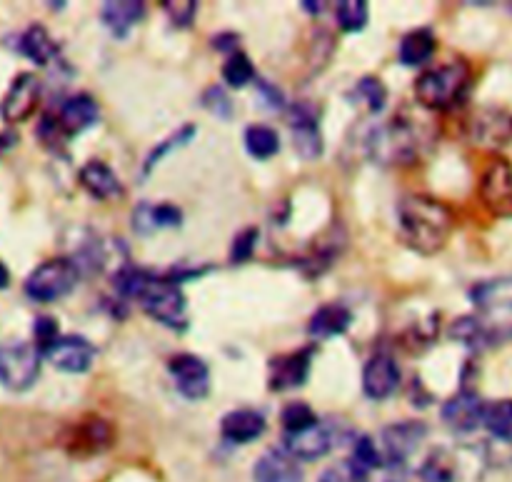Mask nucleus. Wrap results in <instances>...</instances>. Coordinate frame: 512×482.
<instances>
[{"mask_svg": "<svg viewBox=\"0 0 512 482\" xmlns=\"http://www.w3.org/2000/svg\"><path fill=\"white\" fill-rule=\"evenodd\" d=\"M395 215H398V233L403 243L420 255L440 253L455 228L453 213L430 195H403Z\"/></svg>", "mask_w": 512, "mask_h": 482, "instance_id": "f257e3e1", "label": "nucleus"}, {"mask_svg": "<svg viewBox=\"0 0 512 482\" xmlns=\"http://www.w3.org/2000/svg\"><path fill=\"white\" fill-rule=\"evenodd\" d=\"M430 138L420 120L410 115H395L388 123L378 125L368 138V153L373 163L383 168H395V165H410L420 158Z\"/></svg>", "mask_w": 512, "mask_h": 482, "instance_id": "f03ea898", "label": "nucleus"}, {"mask_svg": "<svg viewBox=\"0 0 512 482\" xmlns=\"http://www.w3.org/2000/svg\"><path fill=\"white\" fill-rule=\"evenodd\" d=\"M473 75L465 63H445L430 68L415 80V100L425 110H450L463 103L470 93Z\"/></svg>", "mask_w": 512, "mask_h": 482, "instance_id": "7ed1b4c3", "label": "nucleus"}, {"mask_svg": "<svg viewBox=\"0 0 512 482\" xmlns=\"http://www.w3.org/2000/svg\"><path fill=\"white\" fill-rule=\"evenodd\" d=\"M135 300L145 310V315H150L155 323L165 325L170 330L188 328V298L183 293V285L170 280L165 273H153L150 270L148 280L143 283Z\"/></svg>", "mask_w": 512, "mask_h": 482, "instance_id": "20e7f679", "label": "nucleus"}, {"mask_svg": "<svg viewBox=\"0 0 512 482\" xmlns=\"http://www.w3.org/2000/svg\"><path fill=\"white\" fill-rule=\"evenodd\" d=\"M80 265L73 258H50L40 263L25 280V295L33 303H55L75 290Z\"/></svg>", "mask_w": 512, "mask_h": 482, "instance_id": "39448f33", "label": "nucleus"}, {"mask_svg": "<svg viewBox=\"0 0 512 482\" xmlns=\"http://www.w3.org/2000/svg\"><path fill=\"white\" fill-rule=\"evenodd\" d=\"M40 350L28 340L0 345V383L13 393H25L40 378Z\"/></svg>", "mask_w": 512, "mask_h": 482, "instance_id": "423d86ee", "label": "nucleus"}, {"mask_svg": "<svg viewBox=\"0 0 512 482\" xmlns=\"http://www.w3.org/2000/svg\"><path fill=\"white\" fill-rule=\"evenodd\" d=\"M113 428L103 418H85L78 423L68 425L63 433V450L75 455V458H93V455L105 453L113 445Z\"/></svg>", "mask_w": 512, "mask_h": 482, "instance_id": "0eeeda50", "label": "nucleus"}, {"mask_svg": "<svg viewBox=\"0 0 512 482\" xmlns=\"http://www.w3.org/2000/svg\"><path fill=\"white\" fill-rule=\"evenodd\" d=\"M470 300L500 328L512 325V275L480 280L470 288Z\"/></svg>", "mask_w": 512, "mask_h": 482, "instance_id": "6e6552de", "label": "nucleus"}, {"mask_svg": "<svg viewBox=\"0 0 512 482\" xmlns=\"http://www.w3.org/2000/svg\"><path fill=\"white\" fill-rule=\"evenodd\" d=\"M168 373L175 390L185 400H205L210 395V368L203 358L193 353H178L168 360Z\"/></svg>", "mask_w": 512, "mask_h": 482, "instance_id": "1a4fd4ad", "label": "nucleus"}, {"mask_svg": "<svg viewBox=\"0 0 512 482\" xmlns=\"http://www.w3.org/2000/svg\"><path fill=\"white\" fill-rule=\"evenodd\" d=\"M315 353H318V345H308V348H300L295 353H285L270 360L268 388L273 393L303 388L310 375V368H313Z\"/></svg>", "mask_w": 512, "mask_h": 482, "instance_id": "9d476101", "label": "nucleus"}, {"mask_svg": "<svg viewBox=\"0 0 512 482\" xmlns=\"http://www.w3.org/2000/svg\"><path fill=\"white\" fill-rule=\"evenodd\" d=\"M288 123L295 153L303 160H318L325 150L318 110L310 103H295L288 113Z\"/></svg>", "mask_w": 512, "mask_h": 482, "instance_id": "9b49d317", "label": "nucleus"}, {"mask_svg": "<svg viewBox=\"0 0 512 482\" xmlns=\"http://www.w3.org/2000/svg\"><path fill=\"white\" fill-rule=\"evenodd\" d=\"M40 103V80L33 73H20L0 100V118L8 125H20L35 113Z\"/></svg>", "mask_w": 512, "mask_h": 482, "instance_id": "f8f14e48", "label": "nucleus"}, {"mask_svg": "<svg viewBox=\"0 0 512 482\" xmlns=\"http://www.w3.org/2000/svg\"><path fill=\"white\" fill-rule=\"evenodd\" d=\"M340 440H343V435L338 433V425H330L328 420H320L310 430L285 435L283 450L288 455H293L295 460H318L325 458Z\"/></svg>", "mask_w": 512, "mask_h": 482, "instance_id": "ddd939ff", "label": "nucleus"}, {"mask_svg": "<svg viewBox=\"0 0 512 482\" xmlns=\"http://www.w3.org/2000/svg\"><path fill=\"white\" fill-rule=\"evenodd\" d=\"M95 355H98V348L88 338H83V335H60L53 343V348L45 353V358L60 373L80 375L93 368Z\"/></svg>", "mask_w": 512, "mask_h": 482, "instance_id": "4468645a", "label": "nucleus"}, {"mask_svg": "<svg viewBox=\"0 0 512 482\" xmlns=\"http://www.w3.org/2000/svg\"><path fill=\"white\" fill-rule=\"evenodd\" d=\"M480 198L498 218H512V165L493 160L480 178Z\"/></svg>", "mask_w": 512, "mask_h": 482, "instance_id": "2eb2a0df", "label": "nucleus"}, {"mask_svg": "<svg viewBox=\"0 0 512 482\" xmlns=\"http://www.w3.org/2000/svg\"><path fill=\"white\" fill-rule=\"evenodd\" d=\"M425 438H428V425L420 423V420H403V423L388 425V428L380 433L385 463L403 468L405 460L420 448V443H423Z\"/></svg>", "mask_w": 512, "mask_h": 482, "instance_id": "dca6fc26", "label": "nucleus"}, {"mask_svg": "<svg viewBox=\"0 0 512 482\" xmlns=\"http://www.w3.org/2000/svg\"><path fill=\"white\" fill-rule=\"evenodd\" d=\"M483 415L485 403L470 388H463L453 398L445 400L443 410H440V418H443V423L453 433H473V430H478L483 425Z\"/></svg>", "mask_w": 512, "mask_h": 482, "instance_id": "f3484780", "label": "nucleus"}, {"mask_svg": "<svg viewBox=\"0 0 512 482\" xmlns=\"http://www.w3.org/2000/svg\"><path fill=\"white\" fill-rule=\"evenodd\" d=\"M53 118L55 123H58L60 133L65 135V140H70L98 123L100 105L98 100L88 93L70 95L68 100H63V105H60V110L53 115Z\"/></svg>", "mask_w": 512, "mask_h": 482, "instance_id": "a211bd4d", "label": "nucleus"}, {"mask_svg": "<svg viewBox=\"0 0 512 482\" xmlns=\"http://www.w3.org/2000/svg\"><path fill=\"white\" fill-rule=\"evenodd\" d=\"M400 368L393 355L375 353L363 368V393L370 400H388L400 388Z\"/></svg>", "mask_w": 512, "mask_h": 482, "instance_id": "6ab92c4d", "label": "nucleus"}, {"mask_svg": "<svg viewBox=\"0 0 512 482\" xmlns=\"http://www.w3.org/2000/svg\"><path fill=\"white\" fill-rule=\"evenodd\" d=\"M470 130H473L475 143L485 148H505V145H512V113L500 108L478 110Z\"/></svg>", "mask_w": 512, "mask_h": 482, "instance_id": "aec40b11", "label": "nucleus"}, {"mask_svg": "<svg viewBox=\"0 0 512 482\" xmlns=\"http://www.w3.org/2000/svg\"><path fill=\"white\" fill-rule=\"evenodd\" d=\"M450 340L465 345V348H488V345L503 343L505 338H510L508 330L500 328V325H488L483 323L475 315H463V318L455 320L448 330Z\"/></svg>", "mask_w": 512, "mask_h": 482, "instance_id": "412c9836", "label": "nucleus"}, {"mask_svg": "<svg viewBox=\"0 0 512 482\" xmlns=\"http://www.w3.org/2000/svg\"><path fill=\"white\" fill-rule=\"evenodd\" d=\"M268 423H265L263 413L258 410H230L220 420V435L233 445H250L265 433Z\"/></svg>", "mask_w": 512, "mask_h": 482, "instance_id": "4be33fe9", "label": "nucleus"}, {"mask_svg": "<svg viewBox=\"0 0 512 482\" xmlns=\"http://www.w3.org/2000/svg\"><path fill=\"white\" fill-rule=\"evenodd\" d=\"M255 482H303V468L285 450H268L253 465Z\"/></svg>", "mask_w": 512, "mask_h": 482, "instance_id": "5701e85b", "label": "nucleus"}, {"mask_svg": "<svg viewBox=\"0 0 512 482\" xmlns=\"http://www.w3.org/2000/svg\"><path fill=\"white\" fill-rule=\"evenodd\" d=\"M145 13L148 8L143 0H108L100 8V20L115 38H128L130 30L143 23Z\"/></svg>", "mask_w": 512, "mask_h": 482, "instance_id": "b1692460", "label": "nucleus"}, {"mask_svg": "<svg viewBox=\"0 0 512 482\" xmlns=\"http://www.w3.org/2000/svg\"><path fill=\"white\" fill-rule=\"evenodd\" d=\"M78 180L85 193L93 195L95 200H113L123 195V183L115 175V170L108 163H103V160H88L80 168Z\"/></svg>", "mask_w": 512, "mask_h": 482, "instance_id": "393cba45", "label": "nucleus"}, {"mask_svg": "<svg viewBox=\"0 0 512 482\" xmlns=\"http://www.w3.org/2000/svg\"><path fill=\"white\" fill-rule=\"evenodd\" d=\"M355 315L348 305L343 303H325L323 308H318L313 313L308 323L310 338L315 340H330L338 338V335H345L353 325Z\"/></svg>", "mask_w": 512, "mask_h": 482, "instance_id": "a878e982", "label": "nucleus"}, {"mask_svg": "<svg viewBox=\"0 0 512 482\" xmlns=\"http://www.w3.org/2000/svg\"><path fill=\"white\" fill-rule=\"evenodd\" d=\"M435 48H438V38L430 28H418L410 30L408 35H403L398 45V60L405 65V68H418V65H425L435 55Z\"/></svg>", "mask_w": 512, "mask_h": 482, "instance_id": "bb28decb", "label": "nucleus"}, {"mask_svg": "<svg viewBox=\"0 0 512 482\" xmlns=\"http://www.w3.org/2000/svg\"><path fill=\"white\" fill-rule=\"evenodd\" d=\"M18 50L30 60V63L40 65V68H45V65L53 63L60 53L58 43H55V40L50 38L48 30L38 23H33L23 35H20Z\"/></svg>", "mask_w": 512, "mask_h": 482, "instance_id": "cd10ccee", "label": "nucleus"}, {"mask_svg": "<svg viewBox=\"0 0 512 482\" xmlns=\"http://www.w3.org/2000/svg\"><path fill=\"white\" fill-rule=\"evenodd\" d=\"M133 220L135 228L143 230V233L148 230L145 225H150V228H180V223H183V210L173 203H140Z\"/></svg>", "mask_w": 512, "mask_h": 482, "instance_id": "c85d7f7f", "label": "nucleus"}, {"mask_svg": "<svg viewBox=\"0 0 512 482\" xmlns=\"http://www.w3.org/2000/svg\"><path fill=\"white\" fill-rule=\"evenodd\" d=\"M245 150H248L250 158L255 160H270L273 155L280 153V135L278 130L270 128V125L255 123L245 130L243 135Z\"/></svg>", "mask_w": 512, "mask_h": 482, "instance_id": "c756f323", "label": "nucleus"}, {"mask_svg": "<svg viewBox=\"0 0 512 482\" xmlns=\"http://www.w3.org/2000/svg\"><path fill=\"white\" fill-rule=\"evenodd\" d=\"M195 135H198V128H195L193 123H185L183 128H178V130H175V133H170L168 138L160 140V143L155 145L153 150H150L148 158H145L143 175L153 173V170L158 168V163H163V160L168 158V155L173 153V150H180V148H185V145L193 143Z\"/></svg>", "mask_w": 512, "mask_h": 482, "instance_id": "7c9ffc66", "label": "nucleus"}, {"mask_svg": "<svg viewBox=\"0 0 512 482\" xmlns=\"http://www.w3.org/2000/svg\"><path fill=\"white\" fill-rule=\"evenodd\" d=\"M483 425L493 438L512 443V400H495L485 403Z\"/></svg>", "mask_w": 512, "mask_h": 482, "instance_id": "2f4dec72", "label": "nucleus"}, {"mask_svg": "<svg viewBox=\"0 0 512 482\" xmlns=\"http://www.w3.org/2000/svg\"><path fill=\"white\" fill-rule=\"evenodd\" d=\"M335 20L343 33H363L370 20V5L365 0H340L335 5Z\"/></svg>", "mask_w": 512, "mask_h": 482, "instance_id": "473e14b6", "label": "nucleus"}, {"mask_svg": "<svg viewBox=\"0 0 512 482\" xmlns=\"http://www.w3.org/2000/svg\"><path fill=\"white\" fill-rule=\"evenodd\" d=\"M420 480L423 482H455L458 475V465L455 458L448 450H433V453L425 458V463L420 465Z\"/></svg>", "mask_w": 512, "mask_h": 482, "instance_id": "72a5a7b5", "label": "nucleus"}, {"mask_svg": "<svg viewBox=\"0 0 512 482\" xmlns=\"http://www.w3.org/2000/svg\"><path fill=\"white\" fill-rule=\"evenodd\" d=\"M223 80L230 85V88H245V85L255 83L258 80V73H255L253 60L245 53H233L228 55L223 65Z\"/></svg>", "mask_w": 512, "mask_h": 482, "instance_id": "f704fd0d", "label": "nucleus"}, {"mask_svg": "<svg viewBox=\"0 0 512 482\" xmlns=\"http://www.w3.org/2000/svg\"><path fill=\"white\" fill-rule=\"evenodd\" d=\"M353 98L360 103L368 105L370 113H380L388 103V88L383 85V80L375 78V75H363V78L355 83Z\"/></svg>", "mask_w": 512, "mask_h": 482, "instance_id": "c9c22d12", "label": "nucleus"}, {"mask_svg": "<svg viewBox=\"0 0 512 482\" xmlns=\"http://www.w3.org/2000/svg\"><path fill=\"white\" fill-rule=\"evenodd\" d=\"M280 423H283L285 435H293L310 430L313 425H318L320 420L308 403H288L283 408V413H280Z\"/></svg>", "mask_w": 512, "mask_h": 482, "instance_id": "e433bc0d", "label": "nucleus"}, {"mask_svg": "<svg viewBox=\"0 0 512 482\" xmlns=\"http://www.w3.org/2000/svg\"><path fill=\"white\" fill-rule=\"evenodd\" d=\"M258 240H260V230L258 228L240 230V233L235 235V240H233V248H230V263H233V265L248 263V260L255 255Z\"/></svg>", "mask_w": 512, "mask_h": 482, "instance_id": "4c0bfd02", "label": "nucleus"}, {"mask_svg": "<svg viewBox=\"0 0 512 482\" xmlns=\"http://www.w3.org/2000/svg\"><path fill=\"white\" fill-rule=\"evenodd\" d=\"M160 5H163L165 15H168L175 28H190L195 23V18H198V0H180V3L163 0Z\"/></svg>", "mask_w": 512, "mask_h": 482, "instance_id": "58836bf2", "label": "nucleus"}, {"mask_svg": "<svg viewBox=\"0 0 512 482\" xmlns=\"http://www.w3.org/2000/svg\"><path fill=\"white\" fill-rule=\"evenodd\" d=\"M58 338H60V328H58V320H55L53 315H40V318H35L33 343L35 348L40 350V355L48 353Z\"/></svg>", "mask_w": 512, "mask_h": 482, "instance_id": "ea45409f", "label": "nucleus"}, {"mask_svg": "<svg viewBox=\"0 0 512 482\" xmlns=\"http://www.w3.org/2000/svg\"><path fill=\"white\" fill-rule=\"evenodd\" d=\"M200 103H203L208 113L218 115V118H230L233 115V100H230V95L220 85H210L203 93V98H200Z\"/></svg>", "mask_w": 512, "mask_h": 482, "instance_id": "a19ab883", "label": "nucleus"}, {"mask_svg": "<svg viewBox=\"0 0 512 482\" xmlns=\"http://www.w3.org/2000/svg\"><path fill=\"white\" fill-rule=\"evenodd\" d=\"M318 482H355V475H353V470H350L348 463H340V465H333V468L325 470V473L320 475Z\"/></svg>", "mask_w": 512, "mask_h": 482, "instance_id": "79ce46f5", "label": "nucleus"}, {"mask_svg": "<svg viewBox=\"0 0 512 482\" xmlns=\"http://www.w3.org/2000/svg\"><path fill=\"white\" fill-rule=\"evenodd\" d=\"M255 85H258L260 93L265 95V100H268V103H270V108H275V110L285 108V95L280 93V90L275 88V85H270L268 80H263V78L255 80Z\"/></svg>", "mask_w": 512, "mask_h": 482, "instance_id": "37998d69", "label": "nucleus"}, {"mask_svg": "<svg viewBox=\"0 0 512 482\" xmlns=\"http://www.w3.org/2000/svg\"><path fill=\"white\" fill-rule=\"evenodd\" d=\"M238 43H240V35L238 33H218L213 38V48L220 50V53H238Z\"/></svg>", "mask_w": 512, "mask_h": 482, "instance_id": "c03bdc74", "label": "nucleus"}, {"mask_svg": "<svg viewBox=\"0 0 512 482\" xmlns=\"http://www.w3.org/2000/svg\"><path fill=\"white\" fill-rule=\"evenodd\" d=\"M300 5H303V10H305V13H323V10H325V3H315V0H303V3H300Z\"/></svg>", "mask_w": 512, "mask_h": 482, "instance_id": "a18cd8bd", "label": "nucleus"}, {"mask_svg": "<svg viewBox=\"0 0 512 482\" xmlns=\"http://www.w3.org/2000/svg\"><path fill=\"white\" fill-rule=\"evenodd\" d=\"M10 285V270L5 268V263L0 260V290H5Z\"/></svg>", "mask_w": 512, "mask_h": 482, "instance_id": "49530a36", "label": "nucleus"}, {"mask_svg": "<svg viewBox=\"0 0 512 482\" xmlns=\"http://www.w3.org/2000/svg\"><path fill=\"white\" fill-rule=\"evenodd\" d=\"M10 143H15L13 135H0V153H5L10 148Z\"/></svg>", "mask_w": 512, "mask_h": 482, "instance_id": "de8ad7c7", "label": "nucleus"}, {"mask_svg": "<svg viewBox=\"0 0 512 482\" xmlns=\"http://www.w3.org/2000/svg\"><path fill=\"white\" fill-rule=\"evenodd\" d=\"M510 10H512V3H510Z\"/></svg>", "mask_w": 512, "mask_h": 482, "instance_id": "09e8293b", "label": "nucleus"}]
</instances>
